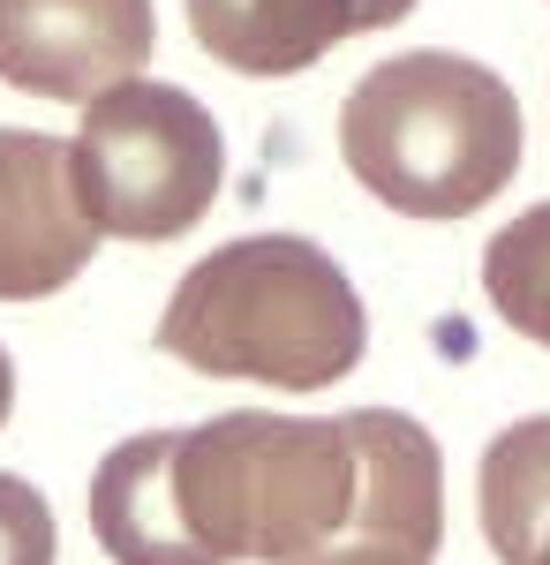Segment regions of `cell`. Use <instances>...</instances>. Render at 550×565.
<instances>
[{"instance_id": "cell-1", "label": "cell", "mask_w": 550, "mask_h": 565, "mask_svg": "<svg viewBox=\"0 0 550 565\" xmlns=\"http://www.w3.org/2000/svg\"><path fill=\"white\" fill-rule=\"evenodd\" d=\"M355 513V423L212 415L144 430L91 476V535L114 565H302Z\"/></svg>"}, {"instance_id": "cell-2", "label": "cell", "mask_w": 550, "mask_h": 565, "mask_svg": "<svg viewBox=\"0 0 550 565\" xmlns=\"http://www.w3.org/2000/svg\"><path fill=\"white\" fill-rule=\"evenodd\" d=\"M159 348L204 377L317 392L362 362L370 317L355 279L309 234H242L181 271L159 309Z\"/></svg>"}, {"instance_id": "cell-3", "label": "cell", "mask_w": 550, "mask_h": 565, "mask_svg": "<svg viewBox=\"0 0 550 565\" xmlns=\"http://www.w3.org/2000/svg\"><path fill=\"white\" fill-rule=\"evenodd\" d=\"M347 174L408 218L483 212L520 167V98L467 53H392L339 106Z\"/></svg>"}, {"instance_id": "cell-4", "label": "cell", "mask_w": 550, "mask_h": 565, "mask_svg": "<svg viewBox=\"0 0 550 565\" xmlns=\"http://www.w3.org/2000/svg\"><path fill=\"white\" fill-rule=\"evenodd\" d=\"M68 174H76V204H84L91 234L173 242L212 212L226 143H219V121L181 84L136 76L84 106Z\"/></svg>"}, {"instance_id": "cell-5", "label": "cell", "mask_w": 550, "mask_h": 565, "mask_svg": "<svg viewBox=\"0 0 550 565\" xmlns=\"http://www.w3.org/2000/svg\"><path fill=\"white\" fill-rule=\"evenodd\" d=\"M151 61V0H0V84L106 98Z\"/></svg>"}, {"instance_id": "cell-6", "label": "cell", "mask_w": 550, "mask_h": 565, "mask_svg": "<svg viewBox=\"0 0 550 565\" xmlns=\"http://www.w3.org/2000/svg\"><path fill=\"white\" fill-rule=\"evenodd\" d=\"M84 204L68 174V143L0 129V302H45L91 264Z\"/></svg>"}, {"instance_id": "cell-7", "label": "cell", "mask_w": 550, "mask_h": 565, "mask_svg": "<svg viewBox=\"0 0 550 565\" xmlns=\"http://www.w3.org/2000/svg\"><path fill=\"white\" fill-rule=\"evenodd\" d=\"M189 31L234 76H295L355 39L347 0H189Z\"/></svg>"}, {"instance_id": "cell-8", "label": "cell", "mask_w": 550, "mask_h": 565, "mask_svg": "<svg viewBox=\"0 0 550 565\" xmlns=\"http://www.w3.org/2000/svg\"><path fill=\"white\" fill-rule=\"evenodd\" d=\"M475 498L498 565H550V415H520L490 437Z\"/></svg>"}, {"instance_id": "cell-9", "label": "cell", "mask_w": 550, "mask_h": 565, "mask_svg": "<svg viewBox=\"0 0 550 565\" xmlns=\"http://www.w3.org/2000/svg\"><path fill=\"white\" fill-rule=\"evenodd\" d=\"M483 295L512 332L550 348V204L506 218L483 249Z\"/></svg>"}, {"instance_id": "cell-10", "label": "cell", "mask_w": 550, "mask_h": 565, "mask_svg": "<svg viewBox=\"0 0 550 565\" xmlns=\"http://www.w3.org/2000/svg\"><path fill=\"white\" fill-rule=\"evenodd\" d=\"M0 565H53V505L23 476H0Z\"/></svg>"}, {"instance_id": "cell-11", "label": "cell", "mask_w": 550, "mask_h": 565, "mask_svg": "<svg viewBox=\"0 0 550 565\" xmlns=\"http://www.w3.org/2000/svg\"><path fill=\"white\" fill-rule=\"evenodd\" d=\"M347 8H355V31H392L415 0H347Z\"/></svg>"}, {"instance_id": "cell-12", "label": "cell", "mask_w": 550, "mask_h": 565, "mask_svg": "<svg viewBox=\"0 0 550 565\" xmlns=\"http://www.w3.org/2000/svg\"><path fill=\"white\" fill-rule=\"evenodd\" d=\"M8 407H15V362H8V348H0V423H8Z\"/></svg>"}]
</instances>
